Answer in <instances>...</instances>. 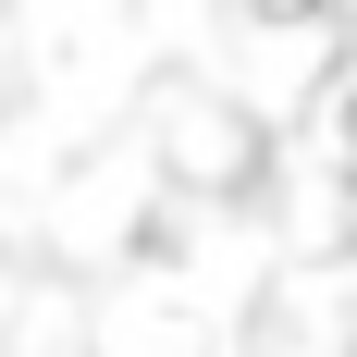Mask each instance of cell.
<instances>
[{
	"label": "cell",
	"mask_w": 357,
	"mask_h": 357,
	"mask_svg": "<svg viewBox=\"0 0 357 357\" xmlns=\"http://www.w3.org/2000/svg\"><path fill=\"white\" fill-rule=\"evenodd\" d=\"M247 123H234V111H210V99H185V160H173V173L185 185H210V197H222V185H247Z\"/></svg>",
	"instance_id": "6da1fadb"
},
{
	"label": "cell",
	"mask_w": 357,
	"mask_h": 357,
	"mask_svg": "<svg viewBox=\"0 0 357 357\" xmlns=\"http://www.w3.org/2000/svg\"><path fill=\"white\" fill-rule=\"evenodd\" d=\"M259 25H308V13H333V0H247Z\"/></svg>",
	"instance_id": "7a4b0ae2"
},
{
	"label": "cell",
	"mask_w": 357,
	"mask_h": 357,
	"mask_svg": "<svg viewBox=\"0 0 357 357\" xmlns=\"http://www.w3.org/2000/svg\"><path fill=\"white\" fill-rule=\"evenodd\" d=\"M333 136H345V160H357V74H345V99H333Z\"/></svg>",
	"instance_id": "3957f363"
}]
</instances>
